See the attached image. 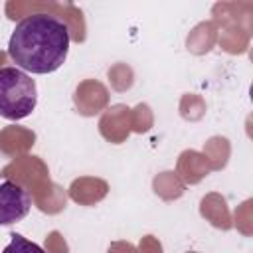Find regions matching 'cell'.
<instances>
[{
	"mask_svg": "<svg viewBox=\"0 0 253 253\" xmlns=\"http://www.w3.org/2000/svg\"><path fill=\"white\" fill-rule=\"evenodd\" d=\"M69 43V28L63 20L51 14H32L16 24L8 40V55L18 69L45 75L63 65Z\"/></svg>",
	"mask_w": 253,
	"mask_h": 253,
	"instance_id": "6da1fadb",
	"label": "cell"
},
{
	"mask_svg": "<svg viewBox=\"0 0 253 253\" xmlns=\"http://www.w3.org/2000/svg\"><path fill=\"white\" fill-rule=\"evenodd\" d=\"M38 105L36 81L18 67L0 69V117L22 121L34 113Z\"/></svg>",
	"mask_w": 253,
	"mask_h": 253,
	"instance_id": "7a4b0ae2",
	"label": "cell"
},
{
	"mask_svg": "<svg viewBox=\"0 0 253 253\" xmlns=\"http://www.w3.org/2000/svg\"><path fill=\"white\" fill-rule=\"evenodd\" d=\"M30 208L32 198L28 190L10 180L0 184V225H12L24 219L30 213Z\"/></svg>",
	"mask_w": 253,
	"mask_h": 253,
	"instance_id": "3957f363",
	"label": "cell"
},
{
	"mask_svg": "<svg viewBox=\"0 0 253 253\" xmlns=\"http://www.w3.org/2000/svg\"><path fill=\"white\" fill-rule=\"evenodd\" d=\"M2 253H45L38 243H34V241H30V239H26L24 235H20V233H14L12 235V239H10V243L4 247V251Z\"/></svg>",
	"mask_w": 253,
	"mask_h": 253,
	"instance_id": "277c9868",
	"label": "cell"
}]
</instances>
